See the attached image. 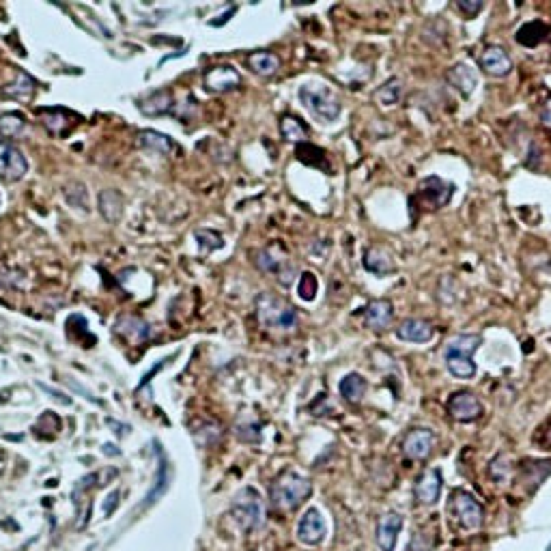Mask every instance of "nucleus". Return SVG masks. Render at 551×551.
Returning a JSON list of instances; mask_svg holds the SVG:
<instances>
[{"mask_svg": "<svg viewBox=\"0 0 551 551\" xmlns=\"http://www.w3.org/2000/svg\"><path fill=\"white\" fill-rule=\"evenodd\" d=\"M310 493L313 483L306 476L298 472H284L272 485V504L278 511H295L302 502L308 499Z\"/></svg>", "mask_w": 551, "mask_h": 551, "instance_id": "obj_1", "label": "nucleus"}, {"mask_svg": "<svg viewBox=\"0 0 551 551\" xmlns=\"http://www.w3.org/2000/svg\"><path fill=\"white\" fill-rule=\"evenodd\" d=\"M231 515L243 532L257 530L263 521V497L254 487H243L231 502Z\"/></svg>", "mask_w": 551, "mask_h": 551, "instance_id": "obj_2", "label": "nucleus"}, {"mask_svg": "<svg viewBox=\"0 0 551 551\" xmlns=\"http://www.w3.org/2000/svg\"><path fill=\"white\" fill-rule=\"evenodd\" d=\"M257 317L263 327L291 329V327H295V323H298V313H295V308L272 293H261L257 298Z\"/></svg>", "mask_w": 551, "mask_h": 551, "instance_id": "obj_3", "label": "nucleus"}, {"mask_svg": "<svg viewBox=\"0 0 551 551\" xmlns=\"http://www.w3.org/2000/svg\"><path fill=\"white\" fill-rule=\"evenodd\" d=\"M302 104L321 121L332 123L341 114V102L334 95L332 89L323 87V84H304L300 89Z\"/></svg>", "mask_w": 551, "mask_h": 551, "instance_id": "obj_4", "label": "nucleus"}, {"mask_svg": "<svg viewBox=\"0 0 551 551\" xmlns=\"http://www.w3.org/2000/svg\"><path fill=\"white\" fill-rule=\"evenodd\" d=\"M28 173V159L9 140H0V179L5 181H20Z\"/></svg>", "mask_w": 551, "mask_h": 551, "instance_id": "obj_5", "label": "nucleus"}, {"mask_svg": "<svg viewBox=\"0 0 551 551\" xmlns=\"http://www.w3.org/2000/svg\"><path fill=\"white\" fill-rule=\"evenodd\" d=\"M452 513L459 519L461 528L465 530H476L483 523V506L476 502V497L472 493L465 491H456L452 495Z\"/></svg>", "mask_w": 551, "mask_h": 551, "instance_id": "obj_6", "label": "nucleus"}, {"mask_svg": "<svg viewBox=\"0 0 551 551\" xmlns=\"http://www.w3.org/2000/svg\"><path fill=\"white\" fill-rule=\"evenodd\" d=\"M202 84H205V89L211 91V93H229L241 84V75L231 65H218V67H211V69L205 71Z\"/></svg>", "mask_w": 551, "mask_h": 551, "instance_id": "obj_7", "label": "nucleus"}, {"mask_svg": "<svg viewBox=\"0 0 551 551\" xmlns=\"http://www.w3.org/2000/svg\"><path fill=\"white\" fill-rule=\"evenodd\" d=\"M448 413L456 422H474L483 416V403L472 392H456L448 399Z\"/></svg>", "mask_w": 551, "mask_h": 551, "instance_id": "obj_8", "label": "nucleus"}, {"mask_svg": "<svg viewBox=\"0 0 551 551\" xmlns=\"http://www.w3.org/2000/svg\"><path fill=\"white\" fill-rule=\"evenodd\" d=\"M418 198L422 200V205H425V207L440 209V207H444L452 198V183H446L440 177H429L425 181H420Z\"/></svg>", "mask_w": 551, "mask_h": 551, "instance_id": "obj_9", "label": "nucleus"}, {"mask_svg": "<svg viewBox=\"0 0 551 551\" xmlns=\"http://www.w3.org/2000/svg\"><path fill=\"white\" fill-rule=\"evenodd\" d=\"M325 532H327V528H325L323 515L317 511V508H308V511L304 513V517L300 519L298 538L304 545H319V543H323Z\"/></svg>", "mask_w": 551, "mask_h": 551, "instance_id": "obj_10", "label": "nucleus"}, {"mask_svg": "<svg viewBox=\"0 0 551 551\" xmlns=\"http://www.w3.org/2000/svg\"><path fill=\"white\" fill-rule=\"evenodd\" d=\"M435 446V435L429 429H416L403 442V452L413 461H425Z\"/></svg>", "mask_w": 551, "mask_h": 551, "instance_id": "obj_11", "label": "nucleus"}, {"mask_svg": "<svg viewBox=\"0 0 551 551\" xmlns=\"http://www.w3.org/2000/svg\"><path fill=\"white\" fill-rule=\"evenodd\" d=\"M114 332H116L119 336H123L125 341L140 345V343H145L147 338L151 336V325H149L147 321H143L140 317H136V315H123V317L116 319Z\"/></svg>", "mask_w": 551, "mask_h": 551, "instance_id": "obj_12", "label": "nucleus"}, {"mask_svg": "<svg viewBox=\"0 0 551 551\" xmlns=\"http://www.w3.org/2000/svg\"><path fill=\"white\" fill-rule=\"evenodd\" d=\"M401 528H403V517L399 513H388L381 517L377 526V545L381 547V551H394Z\"/></svg>", "mask_w": 551, "mask_h": 551, "instance_id": "obj_13", "label": "nucleus"}, {"mask_svg": "<svg viewBox=\"0 0 551 551\" xmlns=\"http://www.w3.org/2000/svg\"><path fill=\"white\" fill-rule=\"evenodd\" d=\"M480 65L489 75H495V78H504L513 69L511 56H508L506 50L499 48V46H489L480 56Z\"/></svg>", "mask_w": 551, "mask_h": 551, "instance_id": "obj_14", "label": "nucleus"}, {"mask_svg": "<svg viewBox=\"0 0 551 551\" xmlns=\"http://www.w3.org/2000/svg\"><path fill=\"white\" fill-rule=\"evenodd\" d=\"M396 336L405 343H429L435 336V329L422 319H407L396 327Z\"/></svg>", "mask_w": 551, "mask_h": 551, "instance_id": "obj_15", "label": "nucleus"}, {"mask_svg": "<svg viewBox=\"0 0 551 551\" xmlns=\"http://www.w3.org/2000/svg\"><path fill=\"white\" fill-rule=\"evenodd\" d=\"M140 112L147 114V116H162V114H171L173 108H175V99H173V93L171 91H153L149 93L145 99H140L138 104Z\"/></svg>", "mask_w": 551, "mask_h": 551, "instance_id": "obj_16", "label": "nucleus"}, {"mask_svg": "<svg viewBox=\"0 0 551 551\" xmlns=\"http://www.w3.org/2000/svg\"><path fill=\"white\" fill-rule=\"evenodd\" d=\"M442 493V476L437 470H427L416 483V497L422 504H435Z\"/></svg>", "mask_w": 551, "mask_h": 551, "instance_id": "obj_17", "label": "nucleus"}, {"mask_svg": "<svg viewBox=\"0 0 551 551\" xmlns=\"http://www.w3.org/2000/svg\"><path fill=\"white\" fill-rule=\"evenodd\" d=\"M41 119H44V125L48 127V132L54 136H67L71 132V127L75 125V116L67 110L61 108H50L41 112Z\"/></svg>", "mask_w": 551, "mask_h": 551, "instance_id": "obj_18", "label": "nucleus"}, {"mask_svg": "<svg viewBox=\"0 0 551 551\" xmlns=\"http://www.w3.org/2000/svg\"><path fill=\"white\" fill-rule=\"evenodd\" d=\"M448 82L452 84V87H454L461 95L468 97V95L474 93L478 78H476V73H474V69H472L470 65L459 63V65H454V67L448 71Z\"/></svg>", "mask_w": 551, "mask_h": 551, "instance_id": "obj_19", "label": "nucleus"}, {"mask_svg": "<svg viewBox=\"0 0 551 551\" xmlns=\"http://www.w3.org/2000/svg\"><path fill=\"white\" fill-rule=\"evenodd\" d=\"M480 345H483V338L478 334L454 336L446 347V358H472Z\"/></svg>", "mask_w": 551, "mask_h": 551, "instance_id": "obj_20", "label": "nucleus"}, {"mask_svg": "<svg viewBox=\"0 0 551 551\" xmlns=\"http://www.w3.org/2000/svg\"><path fill=\"white\" fill-rule=\"evenodd\" d=\"M392 304L388 300H375L364 308V321L373 329H384L392 321Z\"/></svg>", "mask_w": 551, "mask_h": 551, "instance_id": "obj_21", "label": "nucleus"}, {"mask_svg": "<svg viewBox=\"0 0 551 551\" xmlns=\"http://www.w3.org/2000/svg\"><path fill=\"white\" fill-rule=\"evenodd\" d=\"M248 67L261 78H272L280 69V59L274 52H252L248 56Z\"/></svg>", "mask_w": 551, "mask_h": 551, "instance_id": "obj_22", "label": "nucleus"}, {"mask_svg": "<svg viewBox=\"0 0 551 551\" xmlns=\"http://www.w3.org/2000/svg\"><path fill=\"white\" fill-rule=\"evenodd\" d=\"M99 214L106 222H119L123 214V196L116 190H104L99 194Z\"/></svg>", "mask_w": 551, "mask_h": 551, "instance_id": "obj_23", "label": "nucleus"}, {"mask_svg": "<svg viewBox=\"0 0 551 551\" xmlns=\"http://www.w3.org/2000/svg\"><path fill=\"white\" fill-rule=\"evenodd\" d=\"M138 147L147 149V151H155V153H162V155H168L173 151V143L171 138H168L166 134H159L155 130H143L138 132Z\"/></svg>", "mask_w": 551, "mask_h": 551, "instance_id": "obj_24", "label": "nucleus"}, {"mask_svg": "<svg viewBox=\"0 0 551 551\" xmlns=\"http://www.w3.org/2000/svg\"><path fill=\"white\" fill-rule=\"evenodd\" d=\"M35 89H37V82H35L28 73H24V71H16V80H13L11 84H7L5 95H9L11 99L28 102V99L32 97Z\"/></svg>", "mask_w": 551, "mask_h": 551, "instance_id": "obj_25", "label": "nucleus"}, {"mask_svg": "<svg viewBox=\"0 0 551 551\" xmlns=\"http://www.w3.org/2000/svg\"><path fill=\"white\" fill-rule=\"evenodd\" d=\"M364 267L377 276H386V274H392L396 267L392 263V259L388 257V254L384 250L379 248H370L366 250V257H364Z\"/></svg>", "mask_w": 551, "mask_h": 551, "instance_id": "obj_26", "label": "nucleus"}, {"mask_svg": "<svg viewBox=\"0 0 551 551\" xmlns=\"http://www.w3.org/2000/svg\"><path fill=\"white\" fill-rule=\"evenodd\" d=\"M338 390H341V396L349 403H360L366 394V381L362 375L358 373H351L347 377H343L341 386H338Z\"/></svg>", "mask_w": 551, "mask_h": 551, "instance_id": "obj_27", "label": "nucleus"}, {"mask_svg": "<svg viewBox=\"0 0 551 551\" xmlns=\"http://www.w3.org/2000/svg\"><path fill=\"white\" fill-rule=\"evenodd\" d=\"M547 35H549V26L547 24H543V22H528V24H523L519 30H517V41L521 46H528V48H534V46H538L540 41H545L547 39Z\"/></svg>", "mask_w": 551, "mask_h": 551, "instance_id": "obj_28", "label": "nucleus"}, {"mask_svg": "<svg viewBox=\"0 0 551 551\" xmlns=\"http://www.w3.org/2000/svg\"><path fill=\"white\" fill-rule=\"evenodd\" d=\"M280 132L291 143H306V138H308V127L300 119H295L291 114H284L280 119Z\"/></svg>", "mask_w": 551, "mask_h": 551, "instance_id": "obj_29", "label": "nucleus"}, {"mask_svg": "<svg viewBox=\"0 0 551 551\" xmlns=\"http://www.w3.org/2000/svg\"><path fill=\"white\" fill-rule=\"evenodd\" d=\"M26 127V121L20 112H5L0 114V136L3 138H18Z\"/></svg>", "mask_w": 551, "mask_h": 551, "instance_id": "obj_30", "label": "nucleus"}, {"mask_svg": "<svg viewBox=\"0 0 551 551\" xmlns=\"http://www.w3.org/2000/svg\"><path fill=\"white\" fill-rule=\"evenodd\" d=\"M401 91H403V87H401V80H396V78H392V80H388L384 87H381L379 91H377V102L379 104H384V106H394L399 99H401Z\"/></svg>", "mask_w": 551, "mask_h": 551, "instance_id": "obj_31", "label": "nucleus"}, {"mask_svg": "<svg viewBox=\"0 0 551 551\" xmlns=\"http://www.w3.org/2000/svg\"><path fill=\"white\" fill-rule=\"evenodd\" d=\"M448 370L459 379H472L476 375V364L472 358H446Z\"/></svg>", "mask_w": 551, "mask_h": 551, "instance_id": "obj_32", "label": "nucleus"}, {"mask_svg": "<svg viewBox=\"0 0 551 551\" xmlns=\"http://www.w3.org/2000/svg\"><path fill=\"white\" fill-rule=\"evenodd\" d=\"M254 263H257V267L261 272H270V274H280V267H282V259H276L272 250H259Z\"/></svg>", "mask_w": 551, "mask_h": 551, "instance_id": "obj_33", "label": "nucleus"}, {"mask_svg": "<svg viewBox=\"0 0 551 551\" xmlns=\"http://www.w3.org/2000/svg\"><path fill=\"white\" fill-rule=\"evenodd\" d=\"M317 289H319L317 276H315L313 272H304V274H302V278H300V286H298V291H300V298H302V300H306V302L315 300Z\"/></svg>", "mask_w": 551, "mask_h": 551, "instance_id": "obj_34", "label": "nucleus"}, {"mask_svg": "<svg viewBox=\"0 0 551 551\" xmlns=\"http://www.w3.org/2000/svg\"><path fill=\"white\" fill-rule=\"evenodd\" d=\"M196 239H198V246L207 252V250H216V248H222V235L216 233V231H207V229H200L196 231Z\"/></svg>", "mask_w": 551, "mask_h": 551, "instance_id": "obj_35", "label": "nucleus"}, {"mask_svg": "<svg viewBox=\"0 0 551 551\" xmlns=\"http://www.w3.org/2000/svg\"><path fill=\"white\" fill-rule=\"evenodd\" d=\"M235 433L246 444H257L261 440V427L257 425V422H252V425H241L239 422V425L235 427Z\"/></svg>", "mask_w": 551, "mask_h": 551, "instance_id": "obj_36", "label": "nucleus"}, {"mask_svg": "<svg viewBox=\"0 0 551 551\" xmlns=\"http://www.w3.org/2000/svg\"><path fill=\"white\" fill-rule=\"evenodd\" d=\"M157 456H159V470H157V483H155V487L151 489V493L145 497V504H153L155 502V497L157 495H162V491L166 489V483H162V476H166V461H162V454H159V450H157Z\"/></svg>", "mask_w": 551, "mask_h": 551, "instance_id": "obj_37", "label": "nucleus"}, {"mask_svg": "<svg viewBox=\"0 0 551 551\" xmlns=\"http://www.w3.org/2000/svg\"><path fill=\"white\" fill-rule=\"evenodd\" d=\"M456 7L465 13V16H470V18H474L483 7H485V3L483 0H474V3H470V0H459L456 3Z\"/></svg>", "mask_w": 551, "mask_h": 551, "instance_id": "obj_38", "label": "nucleus"}, {"mask_svg": "<svg viewBox=\"0 0 551 551\" xmlns=\"http://www.w3.org/2000/svg\"><path fill=\"white\" fill-rule=\"evenodd\" d=\"M39 388H41V390H46V392H50V394H52V399H59V401H63V403H69V399H67L65 394H61L59 390H54V388H50V386L39 384Z\"/></svg>", "mask_w": 551, "mask_h": 551, "instance_id": "obj_39", "label": "nucleus"}, {"mask_svg": "<svg viewBox=\"0 0 551 551\" xmlns=\"http://www.w3.org/2000/svg\"><path fill=\"white\" fill-rule=\"evenodd\" d=\"M540 119H543V123H545V125H549V127H551V99L545 104V108H543V112H540Z\"/></svg>", "mask_w": 551, "mask_h": 551, "instance_id": "obj_40", "label": "nucleus"}, {"mask_svg": "<svg viewBox=\"0 0 551 551\" xmlns=\"http://www.w3.org/2000/svg\"><path fill=\"white\" fill-rule=\"evenodd\" d=\"M549 442H551V431H549Z\"/></svg>", "mask_w": 551, "mask_h": 551, "instance_id": "obj_41", "label": "nucleus"}]
</instances>
